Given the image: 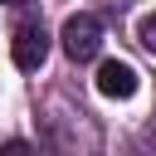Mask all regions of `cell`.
Returning a JSON list of instances; mask_svg holds the SVG:
<instances>
[{
  "label": "cell",
  "instance_id": "6da1fadb",
  "mask_svg": "<svg viewBox=\"0 0 156 156\" xmlns=\"http://www.w3.org/2000/svg\"><path fill=\"white\" fill-rule=\"evenodd\" d=\"M102 49V24L93 20V15H68L63 20V54L73 58V63H83V58H93Z\"/></svg>",
  "mask_w": 156,
  "mask_h": 156
},
{
  "label": "cell",
  "instance_id": "277c9868",
  "mask_svg": "<svg viewBox=\"0 0 156 156\" xmlns=\"http://www.w3.org/2000/svg\"><path fill=\"white\" fill-rule=\"evenodd\" d=\"M136 39H141V49L156 54V15H141V20H136Z\"/></svg>",
  "mask_w": 156,
  "mask_h": 156
},
{
  "label": "cell",
  "instance_id": "7a4b0ae2",
  "mask_svg": "<svg viewBox=\"0 0 156 156\" xmlns=\"http://www.w3.org/2000/svg\"><path fill=\"white\" fill-rule=\"evenodd\" d=\"M10 54H15V68H24V73H34V68H44V58H49V34L44 29H20L15 34V44H10Z\"/></svg>",
  "mask_w": 156,
  "mask_h": 156
},
{
  "label": "cell",
  "instance_id": "3957f363",
  "mask_svg": "<svg viewBox=\"0 0 156 156\" xmlns=\"http://www.w3.org/2000/svg\"><path fill=\"white\" fill-rule=\"evenodd\" d=\"M98 93H102V98H132V93H136V68L122 63V58H107V63L98 68Z\"/></svg>",
  "mask_w": 156,
  "mask_h": 156
},
{
  "label": "cell",
  "instance_id": "5b68a950",
  "mask_svg": "<svg viewBox=\"0 0 156 156\" xmlns=\"http://www.w3.org/2000/svg\"><path fill=\"white\" fill-rule=\"evenodd\" d=\"M10 5H20V0H10Z\"/></svg>",
  "mask_w": 156,
  "mask_h": 156
}]
</instances>
